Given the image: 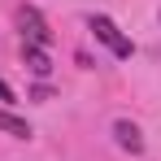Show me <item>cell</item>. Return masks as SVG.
Masks as SVG:
<instances>
[{
	"label": "cell",
	"instance_id": "1",
	"mask_svg": "<svg viewBox=\"0 0 161 161\" xmlns=\"http://www.w3.org/2000/svg\"><path fill=\"white\" fill-rule=\"evenodd\" d=\"M87 26H92V35H96V39H100V44H105L113 57H122V61H126V57H135V44L126 39V35H122V31H118V22H113V18L96 13V18H92Z\"/></svg>",
	"mask_w": 161,
	"mask_h": 161
},
{
	"label": "cell",
	"instance_id": "2",
	"mask_svg": "<svg viewBox=\"0 0 161 161\" xmlns=\"http://www.w3.org/2000/svg\"><path fill=\"white\" fill-rule=\"evenodd\" d=\"M18 26H22V44H31V48H48L53 44V31H48V22L39 18V9H18Z\"/></svg>",
	"mask_w": 161,
	"mask_h": 161
},
{
	"label": "cell",
	"instance_id": "3",
	"mask_svg": "<svg viewBox=\"0 0 161 161\" xmlns=\"http://www.w3.org/2000/svg\"><path fill=\"white\" fill-rule=\"evenodd\" d=\"M113 135H118V148H126V153H144V135H139V126L135 122H113Z\"/></svg>",
	"mask_w": 161,
	"mask_h": 161
},
{
	"label": "cell",
	"instance_id": "5",
	"mask_svg": "<svg viewBox=\"0 0 161 161\" xmlns=\"http://www.w3.org/2000/svg\"><path fill=\"white\" fill-rule=\"evenodd\" d=\"M0 131H4V135H13V139H26V135H31V126L22 122V118H13L9 109H0Z\"/></svg>",
	"mask_w": 161,
	"mask_h": 161
},
{
	"label": "cell",
	"instance_id": "4",
	"mask_svg": "<svg viewBox=\"0 0 161 161\" xmlns=\"http://www.w3.org/2000/svg\"><path fill=\"white\" fill-rule=\"evenodd\" d=\"M22 57H26V65H31V74H35V79H48L53 61H48V53H44V48H31V44H22Z\"/></svg>",
	"mask_w": 161,
	"mask_h": 161
},
{
	"label": "cell",
	"instance_id": "6",
	"mask_svg": "<svg viewBox=\"0 0 161 161\" xmlns=\"http://www.w3.org/2000/svg\"><path fill=\"white\" fill-rule=\"evenodd\" d=\"M0 100H13V92H9V83H0Z\"/></svg>",
	"mask_w": 161,
	"mask_h": 161
}]
</instances>
